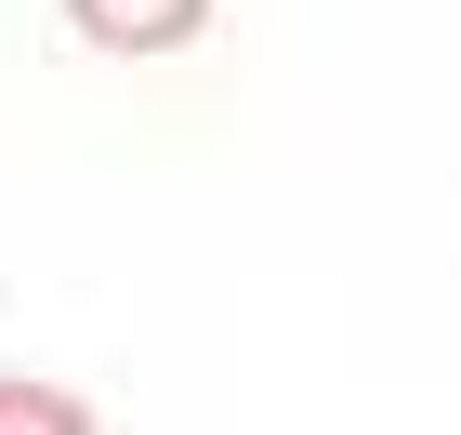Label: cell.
Instances as JSON below:
<instances>
[{
	"instance_id": "7a4b0ae2",
	"label": "cell",
	"mask_w": 461,
	"mask_h": 435,
	"mask_svg": "<svg viewBox=\"0 0 461 435\" xmlns=\"http://www.w3.org/2000/svg\"><path fill=\"white\" fill-rule=\"evenodd\" d=\"M0 435H79V409L40 396V383H0Z\"/></svg>"
},
{
	"instance_id": "6da1fadb",
	"label": "cell",
	"mask_w": 461,
	"mask_h": 435,
	"mask_svg": "<svg viewBox=\"0 0 461 435\" xmlns=\"http://www.w3.org/2000/svg\"><path fill=\"white\" fill-rule=\"evenodd\" d=\"M67 14L106 40V53H172V40H198L212 0H67Z\"/></svg>"
}]
</instances>
